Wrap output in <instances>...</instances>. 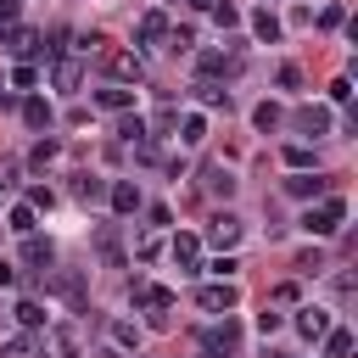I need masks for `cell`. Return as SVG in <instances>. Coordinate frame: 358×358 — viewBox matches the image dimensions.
<instances>
[{
	"label": "cell",
	"instance_id": "cell-1",
	"mask_svg": "<svg viewBox=\"0 0 358 358\" xmlns=\"http://www.w3.org/2000/svg\"><path fill=\"white\" fill-rule=\"evenodd\" d=\"M45 291H50V296H62L73 313H90V291H84V274H78V268H50Z\"/></svg>",
	"mask_w": 358,
	"mask_h": 358
},
{
	"label": "cell",
	"instance_id": "cell-2",
	"mask_svg": "<svg viewBox=\"0 0 358 358\" xmlns=\"http://www.w3.org/2000/svg\"><path fill=\"white\" fill-rule=\"evenodd\" d=\"M347 218V201L341 196H330V201H319V207H308L302 213V229L308 235H336V224Z\"/></svg>",
	"mask_w": 358,
	"mask_h": 358
},
{
	"label": "cell",
	"instance_id": "cell-3",
	"mask_svg": "<svg viewBox=\"0 0 358 358\" xmlns=\"http://www.w3.org/2000/svg\"><path fill=\"white\" fill-rule=\"evenodd\" d=\"M129 296H134L157 324H162V319H168V308H173V291H168V285H151V280H129Z\"/></svg>",
	"mask_w": 358,
	"mask_h": 358
},
{
	"label": "cell",
	"instance_id": "cell-4",
	"mask_svg": "<svg viewBox=\"0 0 358 358\" xmlns=\"http://www.w3.org/2000/svg\"><path fill=\"white\" fill-rule=\"evenodd\" d=\"M201 347H207L213 358H235V352H241V324H235V319L207 324V330H201Z\"/></svg>",
	"mask_w": 358,
	"mask_h": 358
},
{
	"label": "cell",
	"instance_id": "cell-5",
	"mask_svg": "<svg viewBox=\"0 0 358 358\" xmlns=\"http://www.w3.org/2000/svg\"><path fill=\"white\" fill-rule=\"evenodd\" d=\"M235 302H241V291H235L229 280H218V285H201V291H196V308H201V313H229Z\"/></svg>",
	"mask_w": 358,
	"mask_h": 358
},
{
	"label": "cell",
	"instance_id": "cell-6",
	"mask_svg": "<svg viewBox=\"0 0 358 358\" xmlns=\"http://www.w3.org/2000/svg\"><path fill=\"white\" fill-rule=\"evenodd\" d=\"M291 129L308 134V140H319V134H330V112H324V106H296V112H291Z\"/></svg>",
	"mask_w": 358,
	"mask_h": 358
},
{
	"label": "cell",
	"instance_id": "cell-7",
	"mask_svg": "<svg viewBox=\"0 0 358 358\" xmlns=\"http://www.w3.org/2000/svg\"><path fill=\"white\" fill-rule=\"evenodd\" d=\"M207 241H213V246H235V241H241V218H235L229 207L213 213V218H207Z\"/></svg>",
	"mask_w": 358,
	"mask_h": 358
},
{
	"label": "cell",
	"instance_id": "cell-8",
	"mask_svg": "<svg viewBox=\"0 0 358 358\" xmlns=\"http://www.w3.org/2000/svg\"><path fill=\"white\" fill-rule=\"evenodd\" d=\"M330 190V179H319V173H291L285 179V196H296V201H319Z\"/></svg>",
	"mask_w": 358,
	"mask_h": 358
},
{
	"label": "cell",
	"instance_id": "cell-9",
	"mask_svg": "<svg viewBox=\"0 0 358 358\" xmlns=\"http://www.w3.org/2000/svg\"><path fill=\"white\" fill-rule=\"evenodd\" d=\"M50 241H39V235H22V263H28V274H45L50 268Z\"/></svg>",
	"mask_w": 358,
	"mask_h": 358
},
{
	"label": "cell",
	"instance_id": "cell-10",
	"mask_svg": "<svg viewBox=\"0 0 358 358\" xmlns=\"http://www.w3.org/2000/svg\"><path fill=\"white\" fill-rule=\"evenodd\" d=\"M106 73H112L117 84H129V78H140V56H134V50H112V56H106Z\"/></svg>",
	"mask_w": 358,
	"mask_h": 358
},
{
	"label": "cell",
	"instance_id": "cell-11",
	"mask_svg": "<svg viewBox=\"0 0 358 358\" xmlns=\"http://www.w3.org/2000/svg\"><path fill=\"white\" fill-rule=\"evenodd\" d=\"M95 106H101V112H129V106H134V90L106 84V90H95Z\"/></svg>",
	"mask_w": 358,
	"mask_h": 358
},
{
	"label": "cell",
	"instance_id": "cell-12",
	"mask_svg": "<svg viewBox=\"0 0 358 358\" xmlns=\"http://www.w3.org/2000/svg\"><path fill=\"white\" fill-rule=\"evenodd\" d=\"M106 196H112V213H140V185L117 179V185H106Z\"/></svg>",
	"mask_w": 358,
	"mask_h": 358
},
{
	"label": "cell",
	"instance_id": "cell-13",
	"mask_svg": "<svg viewBox=\"0 0 358 358\" xmlns=\"http://www.w3.org/2000/svg\"><path fill=\"white\" fill-rule=\"evenodd\" d=\"M196 257H201V241H196V235H173V263H179L185 274H196V268H201Z\"/></svg>",
	"mask_w": 358,
	"mask_h": 358
},
{
	"label": "cell",
	"instance_id": "cell-14",
	"mask_svg": "<svg viewBox=\"0 0 358 358\" xmlns=\"http://www.w3.org/2000/svg\"><path fill=\"white\" fill-rule=\"evenodd\" d=\"M296 330H302L308 341H319V336L330 330V313H324V308H302V313H296Z\"/></svg>",
	"mask_w": 358,
	"mask_h": 358
},
{
	"label": "cell",
	"instance_id": "cell-15",
	"mask_svg": "<svg viewBox=\"0 0 358 358\" xmlns=\"http://www.w3.org/2000/svg\"><path fill=\"white\" fill-rule=\"evenodd\" d=\"M56 90H78V78H84V62H73V56H56Z\"/></svg>",
	"mask_w": 358,
	"mask_h": 358
},
{
	"label": "cell",
	"instance_id": "cell-16",
	"mask_svg": "<svg viewBox=\"0 0 358 358\" xmlns=\"http://www.w3.org/2000/svg\"><path fill=\"white\" fill-rule=\"evenodd\" d=\"M22 123H28V129H50V101H45V95H28V101H22Z\"/></svg>",
	"mask_w": 358,
	"mask_h": 358
},
{
	"label": "cell",
	"instance_id": "cell-17",
	"mask_svg": "<svg viewBox=\"0 0 358 358\" xmlns=\"http://www.w3.org/2000/svg\"><path fill=\"white\" fill-rule=\"evenodd\" d=\"M106 336H112L123 352H140V324H129V319H112V324H106Z\"/></svg>",
	"mask_w": 358,
	"mask_h": 358
},
{
	"label": "cell",
	"instance_id": "cell-18",
	"mask_svg": "<svg viewBox=\"0 0 358 358\" xmlns=\"http://www.w3.org/2000/svg\"><path fill=\"white\" fill-rule=\"evenodd\" d=\"M252 34H257L263 45H274V39H280V17H274L268 6H263V11H252Z\"/></svg>",
	"mask_w": 358,
	"mask_h": 358
},
{
	"label": "cell",
	"instance_id": "cell-19",
	"mask_svg": "<svg viewBox=\"0 0 358 358\" xmlns=\"http://www.w3.org/2000/svg\"><path fill=\"white\" fill-rule=\"evenodd\" d=\"M162 34H168V17H162V11H145V17H140V45H157Z\"/></svg>",
	"mask_w": 358,
	"mask_h": 358
},
{
	"label": "cell",
	"instance_id": "cell-20",
	"mask_svg": "<svg viewBox=\"0 0 358 358\" xmlns=\"http://www.w3.org/2000/svg\"><path fill=\"white\" fill-rule=\"evenodd\" d=\"M6 39H11V50H17V56H39V34H34V28H11ZM6 39H0V45H6Z\"/></svg>",
	"mask_w": 358,
	"mask_h": 358
},
{
	"label": "cell",
	"instance_id": "cell-21",
	"mask_svg": "<svg viewBox=\"0 0 358 358\" xmlns=\"http://www.w3.org/2000/svg\"><path fill=\"white\" fill-rule=\"evenodd\" d=\"M95 252H101L106 263H123V246H117V229H112V224H101V235H95Z\"/></svg>",
	"mask_w": 358,
	"mask_h": 358
},
{
	"label": "cell",
	"instance_id": "cell-22",
	"mask_svg": "<svg viewBox=\"0 0 358 358\" xmlns=\"http://www.w3.org/2000/svg\"><path fill=\"white\" fill-rule=\"evenodd\" d=\"M196 101H201V106H224V112H229V90H218L213 78H201V84H196Z\"/></svg>",
	"mask_w": 358,
	"mask_h": 358
},
{
	"label": "cell",
	"instance_id": "cell-23",
	"mask_svg": "<svg viewBox=\"0 0 358 358\" xmlns=\"http://www.w3.org/2000/svg\"><path fill=\"white\" fill-rule=\"evenodd\" d=\"M73 196H84V201H101V196H106V185H101L95 173H73Z\"/></svg>",
	"mask_w": 358,
	"mask_h": 358
},
{
	"label": "cell",
	"instance_id": "cell-24",
	"mask_svg": "<svg viewBox=\"0 0 358 358\" xmlns=\"http://www.w3.org/2000/svg\"><path fill=\"white\" fill-rule=\"evenodd\" d=\"M352 352V330H324V358H347Z\"/></svg>",
	"mask_w": 358,
	"mask_h": 358
},
{
	"label": "cell",
	"instance_id": "cell-25",
	"mask_svg": "<svg viewBox=\"0 0 358 358\" xmlns=\"http://www.w3.org/2000/svg\"><path fill=\"white\" fill-rule=\"evenodd\" d=\"M145 134H151V129H145V117H140V112L117 123V140H129V145H134V140H145Z\"/></svg>",
	"mask_w": 358,
	"mask_h": 358
},
{
	"label": "cell",
	"instance_id": "cell-26",
	"mask_svg": "<svg viewBox=\"0 0 358 358\" xmlns=\"http://www.w3.org/2000/svg\"><path fill=\"white\" fill-rule=\"evenodd\" d=\"M56 151H62L56 140H39V145L28 151V168H50V162H56Z\"/></svg>",
	"mask_w": 358,
	"mask_h": 358
},
{
	"label": "cell",
	"instance_id": "cell-27",
	"mask_svg": "<svg viewBox=\"0 0 358 358\" xmlns=\"http://www.w3.org/2000/svg\"><path fill=\"white\" fill-rule=\"evenodd\" d=\"M285 162H291L296 173H308V162H313V145H302V140H296V145H285Z\"/></svg>",
	"mask_w": 358,
	"mask_h": 358
},
{
	"label": "cell",
	"instance_id": "cell-28",
	"mask_svg": "<svg viewBox=\"0 0 358 358\" xmlns=\"http://www.w3.org/2000/svg\"><path fill=\"white\" fill-rule=\"evenodd\" d=\"M201 185H207L213 196H229V190H235V179H229L224 168H207V179H201Z\"/></svg>",
	"mask_w": 358,
	"mask_h": 358
},
{
	"label": "cell",
	"instance_id": "cell-29",
	"mask_svg": "<svg viewBox=\"0 0 358 358\" xmlns=\"http://www.w3.org/2000/svg\"><path fill=\"white\" fill-rule=\"evenodd\" d=\"M17 319H22L28 330H45V308H39V302H17Z\"/></svg>",
	"mask_w": 358,
	"mask_h": 358
},
{
	"label": "cell",
	"instance_id": "cell-30",
	"mask_svg": "<svg viewBox=\"0 0 358 358\" xmlns=\"http://www.w3.org/2000/svg\"><path fill=\"white\" fill-rule=\"evenodd\" d=\"M39 352V341H28V336H11L6 341V358H34Z\"/></svg>",
	"mask_w": 358,
	"mask_h": 358
},
{
	"label": "cell",
	"instance_id": "cell-31",
	"mask_svg": "<svg viewBox=\"0 0 358 358\" xmlns=\"http://www.w3.org/2000/svg\"><path fill=\"white\" fill-rule=\"evenodd\" d=\"M11 229L17 235H34V207H11Z\"/></svg>",
	"mask_w": 358,
	"mask_h": 358
},
{
	"label": "cell",
	"instance_id": "cell-32",
	"mask_svg": "<svg viewBox=\"0 0 358 358\" xmlns=\"http://www.w3.org/2000/svg\"><path fill=\"white\" fill-rule=\"evenodd\" d=\"M252 117H257V129H274V123H280V106H274V101H263Z\"/></svg>",
	"mask_w": 358,
	"mask_h": 358
},
{
	"label": "cell",
	"instance_id": "cell-33",
	"mask_svg": "<svg viewBox=\"0 0 358 358\" xmlns=\"http://www.w3.org/2000/svg\"><path fill=\"white\" fill-rule=\"evenodd\" d=\"M213 17H218V28H235V22H241V11H235L229 0H224V6H213Z\"/></svg>",
	"mask_w": 358,
	"mask_h": 358
},
{
	"label": "cell",
	"instance_id": "cell-34",
	"mask_svg": "<svg viewBox=\"0 0 358 358\" xmlns=\"http://www.w3.org/2000/svg\"><path fill=\"white\" fill-rule=\"evenodd\" d=\"M168 45H173V50H190V45H196V28H173Z\"/></svg>",
	"mask_w": 358,
	"mask_h": 358
},
{
	"label": "cell",
	"instance_id": "cell-35",
	"mask_svg": "<svg viewBox=\"0 0 358 358\" xmlns=\"http://www.w3.org/2000/svg\"><path fill=\"white\" fill-rule=\"evenodd\" d=\"M319 268H324L319 252H302V257H296V274H319Z\"/></svg>",
	"mask_w": 358,
	"mask_h": 358
},
{
	"label": "cell",
	"instance_id": "cell-36",
	"mask_svg": "<svg viewBox=\"0 0 358 358\" xmlns=\"http://www.w3.org/2000/svg\"><path fill=\"white\" fill-rule=\"evenodd\" d=\"M280 324H285V319H280V313H274V308H263V313H257V330H263V336H274V330H280Z\"/></svg>",
	"mask_w": 358,
	"mask_h": 358
},
{
	"label": "cell",
	"instance_id": "cell-37",
	"mask_svg": "<svg viewBox=\"0 0 358 358\" xmlns=\"http://www.w3.org/2000/svg\"><path fill=\"white\" fill-rule=\"evenodd\" d=\"M319 28H341V6H324L319 11Z\"/></svg>",
	"mask_w": 358,
	"mask_h": 358
},
{
	"label": "cell",
	"instance_id": "cell-38",
	"mask_svg": "<svg viewBox=\"0 0 358 358\" xmlns=\"http://www.w3.org/2000/svg\"><path fill=\"white\" fill-rule=\"evenodd\" d=\"M11 84H17V90H28V84H39V73H34V67H17V73H11Z\"/></svg>",
	"mask_w": 358,
	"mask_h": 358
},
{
	"label": "cell",
	"instance_id": "cell-39",
	"mask_svg": "<svg viewBox=\"0 0 358 358\" xmlns=\"http://www.w3.org/2000/svg\"><path fill=\"white\" fill-rule=\"evenodd\" d=\"M296 84H302V73H296V67L285 62V67H280V90H296Z\"/></svg>",
	"mask_w": 358,
	"mask_h": 358
},
{
	"label": "cell",
	"instance_id": "cell-40",
	"mask_svg": "<svg viewBox=\"0 0 358 358\" xmlns=\"http://www.w3.org/2000/svg\"><path fill=\"white\" fill-rule=\"evenodd\" d=\"M330 101H352V78H336L330 84Z\"/></svg>",
	"mask_w": 358,
	"mask_h": 358
},
{
	"label": "cell",
	"instance_id": "cell-41",
	"mask_svg": "<svg viewBox=\"0 0 358 358\" xmlns=\"http://www.w3.org/2000/svg\"><path fill=\"white\" fill-rule=\"evenodd\" d=\"M201 134H207V123H201V117H185V140H190V145H196V140H201Z\"/></svg>",
	"mask_w": 358,
	"mask_h": 358
},
{
	"label": "cell",
	"instance_id": "cell-42",
	"mask_svg": "<svg viewBox=\"0 0 358 358\" xmlns=\"http://www.w3.org/2000/svg\"><path fill=\"white\" fill-rule=\"evenodd\" d=\"M235 268H241V263H235V257H213V274H218V280H229V274H235Z\"/></svg>",
	"mask_w": 358,
	"mask_h": 358
},
{
	"label": "cell",
	"instance_id": "cell-43",
	"mask_svg": "<svg viewBox=\"0 0 358 358\" xmlns=\"http://www.w3.org/2000/svg\"><path fill=\"white\" fill-rule=\"evenodd\" d=\"M11 17H17V0H0V28H6Z\"/></svg>",
	"mask_w": 358,
	"mask_h": 358
},
{
	"label": "cell",
	"instance_id": "cell-44",
	"mask_svg": "<svg viewBox=\"0 0 358 358\" xmlns=\"http://www.w3.org/2000/svg\"><path fill=\"white\" fill-rule=\"evenodd\" d=\"M0 285H17V268L11 263H0Z\"/></svg>",
	"mask_w": 358,
	"mask_h": 358
},
{
	"label": "cell",
	"instance_id": "cell-45",
	"mask_svg": "<svg viewBox=\"0 0 358 358\" xmlns=\"http://www.w3.org/2000/svg\"><path fill=\"white\" fill-rule=\"evenodd\" d=\"M190 6H201V11H213V6H218V0H190Z\"/></svg>",
	"mask_w": 358,
	"mask_h": 358
}]
</instances>
